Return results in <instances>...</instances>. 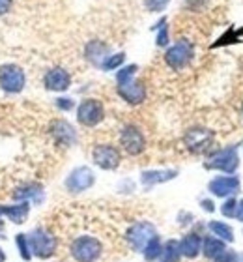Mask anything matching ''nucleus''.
I'll list each match as a JSON object with an SVG mask.
<instances>
[{
	"mask_svg": "<svg viewBox=\"0 0 243 262\" xmlns=\"http://www.w3.org/2000/svg\"><path fill=\"white\" fill-rule=\"evenodd\" d=\"M30 249L34 251V255H38L41 258H47L51 257L56 249V240H54V236L47 234L45 230H36L32 236H30Z\"/></svg>",
	"mask_w": 243,
	"mask_h": 262,
	"instance_id": "obj_8",
	"label": "nucleus"
},
{
	"mask_svg": "<svg viewBox=\"0 0 243 262\" xmlns=\"http://www.w3.org/2000/svg\"><path fill=\"white\" fill-rule=\"evenodd\" d=\"M71 255L77 262H96L101 255V244L92 236H81L71 244Z\"/></svg>",
	"mask_w": 243,
	"mask_h": 262,
	"instance_id": "obj_2",
	"label": "nucleus"
},
{
	"mask_svg": "<svg viewBox=\"0 0 243 262\" xmlns=\"http://www.w3.org/2000/svg\"><path fill=\"white\" fill-rule=\"evenodd\" d=\"M180 244H176V242H168L167 246H165V249H161V255H159V258H161L163 262H178L180 258Z\"/></svg>",
	"mask_w": 243,
	"mask_h": 262,
	"instance_id": "obj_21",
	"label": "nucleus"
},
{
	"mask_svg": "<svg viewBox=\"0 0 243 262\" xmlns=\"http://www.w3.org/2000/svg\"><path fill=\"white\" fill-rule=\"evenodd\" d=\"M236 210H238V201L236 199H228L221 208L223 215H227V217H236Z\"/></svg>",
	"mask_w": 243,
	"mask_h": 262,
	"instance_id": "obj_24",
	"label": "nucleus"
},
{
	"mask_svg": "<svg viewBox=\"0 0 243 262\" xmlns=\"http://www.w3.org/2000/svg\"><path fill=\"white\" fill-rule=\"evenodd\" d=\"M94 161L97 167H101L105 170H113L120 165V152L111 144H99L94 148Z\"/></svg>",
	"mask_w": 243,
	"mask_h": 262,
	"instance_id": "obj_9",
	"label": "nucleus"
},
{
	"mask_svg": "<svg viewBox=\"0 0 243 262\" xmlns=\"http://www.w3.org/2000/svg\"><path fill=\"white\" fill-rule=\"evenodd\" d=\"M170 2V0H144L146 8L150 11H161L167 8V4Z\"/></svg>",
	"mask_w": 243,
	"mask_h": 262,
	"instance_id": "obj_26",
	"label": "nucleus"
},
{
	"mask_svg": "<svg viewBox=\"0 0 243 262\" xmlns=\"http://www.w3.org/2000/svg\"><path fill=\"white\" fill-rule=\"evenodd\" d=\"M215 262H239V257H238V253H234V251H225L223 255H219L217 258H213Z\"/></svg>",
	"mask_w": 243,
	"mask_h": 262,
	"instance_id": "obj_28",
	"label": "nucleus"
},
{
	"mask_svg": "<svg viewBox=\"0 0 243 262\" xmlns=\"http://www.w3.org/2000/svg\"><path fill=\"white\" fill-rule=\"evenodd\" d=\"M53 135H54L56 141L62 142V144H65V146L75 141V129H73V127L64 120L54 122L53 124Z\"/></svg>",
	"mask_w": 243,
	"mask_h": 262,
	"instance_id": "obj_15",
	"label": "nucleus"
},
{
	"mask_svg": "<svg viewBox=\"0 0 243 262\" xmlns=\"http://www.w3.org/2000/svg\"><path fill=\"white\" fill-rule=\"evenodd\" d=\"M17 246H19V249H21V257L25 258V260H28V258H30V253H28L27 236H23V234L17 236Z\"/></svg>",
	"mask_w": 243,
	"mask_h": 262,
	"instance_id": "obj_27",
	"label": "nucleus"
},
{
	"mask_svg": "<svg viewBox=\"0 0 243 262\" xmlns=\"http://www.w3.org/2000/svg\"><path fill=\"white\" fill-rule=\"evenodd\" d=\"M191 60H193V45L187 39H180L178 43L172 45L165 55V62L172 70H184Z\"/></svg>",
	"mask_w": 243,
	"mask_h": 262,
	"instance_id": "obj_3",
	"label": "nucleus"
},
{
	"mask_svg": "<svg viewBox=\"0 0 243 262\" xmlns=\"http://www.w3.org/2000/svg\"><path fill=\"white\" fill-rule=\"evenodd\" d=\"M174 170H151V172H144L142 174V182L144 184H159V182H167L170 178H174Z\"/></svg>",
	"mask_w": 243,
	"mask_h": 262,
	"instance_id": "obj_19",
	"label": "nucleus"
},
{
	"mask_svg": "<svg viewBox=\"0 0 243 262\" xmlns=\"http://www.w3.org/2000/svg\"><path fill=\"white\" fill-rule=\"evenodd\" d=\"M137 66H127L122 71H118L116 81H118V94L131 105H139L146 98V88L141 81L135 79Z\"/></svg>",
	"mask_w": 243,
	"mask_h": 262,
	"instance_id": "obj_1",
	"label": "nucleus"
},
{
	"mask_svg": "<svg viewBox=\"0 0 243 262\" xmlns=\"http://www.w3.org/2000/svg\"><path fill=\"white\" fill-rule=\"evenodd\" d=\"M153 236H156L153 225L142 221V223H137L131 227L129 232H127V240H129V244L135 247V249H144L146 244H148Z\"/></svg>",
	"mask_w": 243,
	"mask_h": 262,
	"instance_id": "obj_10",
	"label": "nucleus"
},
{
	"mask_svg": "<svg viewBox=\"0 0 243 262\" xmlns=\"http://www.w3.org/2000/svg\"><path fill=\"white\" fill-rule=\"evenodd\" d=\"M60 101V107H62V109H71V107H73V103H71L70 99H58Z\"/></svg>",
	"mask_w": 243,
	"mask_h": 262,
	"instance_id": "obj_32",
	"label": "nucleus"
},
{
	"mask_svg": "<svg viewBox=\"0 0 243 262\" xmlns=\"http://www.w3.org/2000/svg\"><path fill=\"white\" fill-rule=\"evenodd\" d=\"M211 141H213V133L208 129H198V127L196 129H189L187 135H185V144L194 154L204 152L206 148L211 144Z\"/></svg>",
	"mask_w": 243,
	"mask_h": 262,
	"instance_id": "obj_11",
	"label": "nucleus"
},
{
	"mask_svg": "<svg viewBox=\"0 0 243 262\" xmlns=\"http://www.w3.org/2000/svg\"><path fill=\"white\" fill-rule=\"evenodd\" d=\"M210 230L211 232H215V236H219L223 242H232L234 240L232 227H228L227 223H221V221H211Z\"/></svg>",
	"mask_w": 243,
	"mask_h": 262,
	"instance_id": "obj_20",
	"label": "nucleus"
},
{
	"mask_svg": "<svg viewBox=\"0 0 243 262\" xmlns=\"http://www.w3.org/2000/svg\"><path fill=\"white\" fill-rule=\"evenodd\" d=\"M94 184V172L88 167H81V169H75L73 172L70 174L68 182H65V186L70 191H84L88 187Z\"/></svg>",
	"mask_w": 243,
	"mask_h": 262,
	"instance_id": "obj_12",
	"label": "nucleus"
},
{
	"mask_svg": "<svg viewBox=\"0 0 243 262\" xmlns=\"http://www.w3.org/2000/svg\"><path fill=\"white\" fill-rule=\"evenodd\" d=\"M238 150L234 146L230 148H223L219 152H215L210 158V161L206 163L208 169H217V170H225V172H234L238 169Z\"/></svg>",
	"mask_w": 243,
	"mask_h": 262,
	"instance_id": "obj_5",
	"label": "nucleus"
},
{
	"mask_svg": "<svg viewBox=\"0 0 243 262\" xmlns=\"http://www.w3.org/2000/svg\"><path fill=\"white\" fill-rule=\"evenodd\" d=\"M202 204H204V208H206V210H208V212H213V204H211L210 201H204V202H202Z\"/></svg>",
	"mask_w": 243,
	"mask_h": 262,
	"instance_id": "obj_33",
	"label": "nucleus"
},
{
	"mask_svg": "<svg viewBox=\"0 0 243 262\" xmlns=\"http://www.w3.org/2000/svg\"><path fill=\"white\" fill-rule=\"evenodd\" d=\"M0 86L6 92H21L25 86V73L21 68L13 64L2 66L0 68Z\"/></svg>",
	"mask_w": 243,
	"mask_h": 262,
	"instance_id": "obj_6",
	"label": "nucleus"
},
{
	"mask_svg": "<svg viewBox=\"0 0 243 262\" xmlns=\"http://www.w3.org/2000/svg\"><path fill=\"white\" fill-rule=\"evenodd\" d=\"M200 246H202V240H200V236L196 234H187L184 240L180 242V253L187 258H194L198 255L200 251Z\"/></svg>",
	"mask_w": 243,
	"mask_h": 262,
	"instance_id": "obj_16",
	"label": "nucleus"
},
{
	"mask_svg": "<svg viewBox=\"0 0 243 262\" xmlns=\"http://www.w3.org/2000/svg\"><path fill=\"white\" fill-rule=\"evenodd\" d=\"M120 142L129 156H139L146 148L144 135L137 126H125L122 129V135H120Z\"/></svg>",
	"mask_w": 243,
	"mask_h": 262,
	"instance_id": "obj_7",
	"label": "nucleus"
},
{
	"mask_svg": "<svg viewBox=\"0 0 243 262\" xmlns=\"http://www.w3.org/2000/svg\"><path fill=\"white\" fill-rule=\"evenodd\" d=\"M159 255H161V244H159V238H157V236H153V238L146 244L144 257L148 258V260H156Z\"/></svg>",
	"mask_w": 243,
	"mask_h": 262,
	"instance_id": "obj_23",
	"label": "nucleus"
},
{
	"mask_svg": "<svg viewBox=\"0 0 243 262\" xmlns=\"http://www.w3.org/2000/svg\"><path fill=\"white\" fill-rule=\"evenodd\" d=\"M122 62H124V55H122V53H120V55H114V56H108L107 60L103 62V68H105V70H114V68H118L120 64H122Z\"/></svg>",
	"mask_w": 243,
	"mask_h": 262,
	"instance_id": "obj_25",
	"label": "nucleus"
},
{
	"mask_svg": "<svg viewBox=\"0 0 243 262\" xmlns=\"http://www.w3.org/2000/svg\"><path fill=\"white\" fill-rule=\"evenodd\" d=\"M0 212H4L13 223H23L28 215V204L23 202V204H17V206H11V208H0Z\"/></svg>",
	"mask_w": 243,
	"mask_h": 262,
	"instance_id": "obj_18",
	"label": "nucleus"
},
{
	"mask_svg": "<svg viewBox=\"0 0 243 262\" xmlns=\"http://www.w3.org/2000/svg\"><path fill=\"white\" fill-rule=\"evenodd\" d=\"M105 53H107V47H105V45H101L99 41H92V43L86 47V56L92 62H96V64H101V62H99V58H103V55H105Z\"/></svg>",
	"mask_w": 243,
	"mask_h": 262,
	"instance_id": "obj_22",
	"label": "nucleus"
},
{
	"mask_svg": "<svg viewBox=\"0 0 243 262\" xmlns=\"http://www.w3.org/2000/svg\"><path fill=\"white\" fill-rule=\"evenodd\" d=\"M70 82H71L70 73L65 70H62V68H53L45 75V86L49 90H54V92H64V90H68Z\"/></svg>",
	"mask_w": 243,
	"mask_h": 262,
	"instance_id": "obj_14",
	"label": "nucleus"
},
{
	"mask_svg": "<svg viewBox=\"0 0 243 262\" xmlns=\"http://www.w3.org/2000/svg\"><path fill=\"white\" fill-rule=\"evenodd\" d=\"M227 251V246L221 238H213V236H208L204 242H202V253H204L208 258H217L219 255Z\"/></svg>",
	"mask_w": 243,
	"mask_h": 262,
	"instance_id": "obj_17",
	"label": "nucleus"
},
{
	"mask_svg": "<svg viewBox=\"0 0 243 262\" xmlns=\"http://www.w3.org/2000/svg\"><path fill=\"white\" fill-rule=\"evenodd\" d=\"M236 217H238L239 221H243V199L238 202V210H236Z\"/></svg>",
	"mask_w": 243,
	"mask_h": 262,
	"instance_id": "obj_31",
	"label": "nucleus"
},
{
	"mask_svg": "<svg viewBox=\"0 0 243 262\" xmlns=\"http://www.w3.org/2000/svg\"><path fill=\"white\" fill-rule=\"evenodd\" d=\"M239 189V180L236 176H217L210 182V191L215 196H228Z\"/></svg>",
	"mask_w": 243,
	"mask_h": 262,
	"instance_id": "obj_13",
	"label": "nucleus"
},
{
	"mask_svg": "<svg viewBox=\"0 0 243 262\" xmlns=\"http://www.w3.org/2000/svg\"><path fill=\"white\" fill-rule=\"evenodd\" d=\"M10 8H11V0H0V15H4Z\"/></svg>",
	"mask_w": 243,
	"mask_h": 262,
	"instance_id": "obj_29",
	"label": "nucleus"
},
{
	"mask_svg": "<svg viewBox=\"0 0 243 262\" xmlns=\"http://www.w3.org/2000/svg\"><path fill=\"white\" fill-rule=\"evenodd\" d=\"M167 28L163 27V30H161V34H159V38H157V43L159 45H167Z\"/></svg>",
	"mask_w": 243,
	"mask_h": 262,
	"instance_id": "obj_30",
	"label": "nucleus"
},
{
	"mask_svg": "<svg viewBox=\"0 0 243 262\" xmlns=\"http://www.w3.org/2000/svg\"><path fill=\"white\" fill-rule=\"evenodd\" d=\"M103 116H105V111H103L101 101H97V99H84L77 109V118L82 126H97L103 120Z\"/></svg>",
	"mask_w": 243,
	"mask_h": 262,
	"instance_id": "obj_4",
	"label": "nucleus"
}]
</instances>
